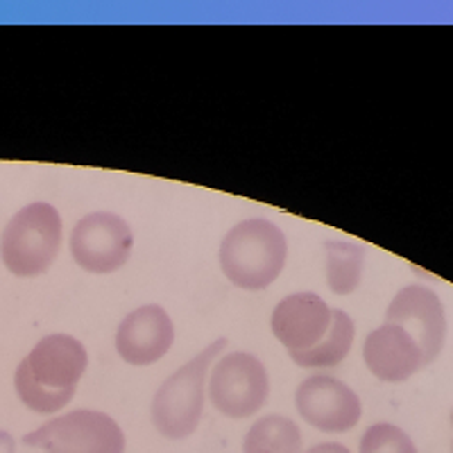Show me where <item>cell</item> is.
<instances>
[{
	"label": "cell",
	"mask_w": 453,
	"mask_h": 453,
	"mask_svg": "<svg viewBox=\"0 0 453 453\" xmlns=\"http://www.w3.org/2000/svg\"><path fill=\"white\" fill-rule=\"evenodd\" d=\"M87 365V349L78 338L66 334L46 335L16 367V395L30 411L42 415L59 412L75 396Z\"/></svg>",
	"instance_id": "1"
},
{
	"label": "cell",
	"mask_w": 453,
	"mask_h": 453,
	"mask_svg": "<svg viewBox=\"0 0 453 453\" xmlns=\"http://www.w3.org/2000/svg\"><path fill=\"white\" fill-rule=\"evenodd\" d=\"M288 258L286 234L265 218H250L226 232L220 245V268L242 290H263L279 279Z\"/></svg>",
	"instance_id": "2"
},
{
	"label": "cell",
	"mask_w": 453,
	"mask_h": 453,
	"mask_svg": "<svg viewBox=\"0 0 453 453\" xmlns=\"http://www.w3.org/2000/svg\"><path fill=\"white\" fill-rule=\"evenodd\" d=\"M226 338L213 340L196 358L170 374L152 399V424L168 440H186L193 435L204 411V386L209 367L225 349Z\"/></svg>",
	"instance_id": "3"
},
{
	"label": "cell",
	"mask_w": 453,
	"mask_h": 453,
	"mask_svg": "<svg viewBox=\"0 0 453 453\" xmlns=\"http://www.w3.org/2000/svg\"><path fill=\"white\" fill-rule=\"evenodd\" d=\"M62 248V216L48 202H32L14 213L0 236V258L14 277L48 273Z\"/></svg>",
	"instance_id": "4"
},
{
	"label": "cell",
	"mask_w": 453,
	"mask_h": 453,
	"mask_svg": "<svg viewBox=\"0 0 453 453\" xmlns=\"http://www.w3.org/2000/svg\"><path fill=\"white\" fill-rule=\"evenodd\" d=\"M23 444L46 453H125V433L107 412L80 408L27 433Z\"/></svg>",
	"instance_id": "5"
},
{
	"label": "cell",
	"mask_w": 453,
	"mask_h": 453,
	"mask_svg": "<svg viewBox=\"0 0 453 453\" xmlns=\"http://www.w3.org/2000/svg\"><path fill=\"white\" fill-rule=\"evenodd\" d=\"M270 395L268 370L254 354L234 351L216 361L209 381V396L218 411L229 419L257 415Z\"/></svg>",
	"instance_id": "6"
},
{
	"label": "cell",
	"mask_w": 453,
	"mask_h": 453,
	"mask_svg": "<svg viewBox=\"0 0 453 453\" xmlns=\"http://www.w3.org/2000/svg\"><path fill=\"white\" fill-rule=\"evenodd\" d=\"M134 234L125 218L96 211L80 218L71 232V254L84 273L111 274L127 263Z\"/></svg>",
	"instance_id": "7"
},
{
	"label": "cell",
	"mask_w": 453,
	"mask_h": 453,
	"mask_svg": "<svg viewBox=\"0 0 453 453\" xmlns=\"http://www.w3.org/2000/svg\"><path fill=\"white\" fill-rule=\"evenodd\" d=\"M388 325L402 326L422 349L424 367L440 356L447 338V313L435 290L412 283L395 295L386 311Z\"/></svg>",
	"instance_id": "8"
},
{
	"label": "cell",
	"mask_w": 453,
	"mask_h": 453,
	"mask_svg": "<svg viewBox=\"0 0 453 453\" xmlns=\"http://www.w3.org/2000/svg\"><path fill=\"white\" fill-rule=\"evenodd\" d=\"M295 408L306 424L325 433L351 431L363 415L358 395L347 383L326 374H313L299 383Z\"/></svg>",
	"instance_id": "9"
},
{
	"label": "cell",
	"mask_w": 453,
	"mask_h": 453,
	"mask_svg": "<svg viewBox=\"0 0 453 453\" xmlns=\"http://www.w3.org/2000/svg\"><path fill=\"white\" fill-rule=\"evenodd\" d=\"M175 326L165 309L141 306L127 313L116 331V351L127 365L145 367L161 361L173 347Z\"/></svg>",
	"instance_id": "10"
},
{
	"label": "cell",
	"mask_w": 453,
	"mask_h": 453,
	"mask_svg": "<svg viewBox=\"0 0 453 453\" xmlns=\"http://www.w3.org/2000/svg\"><path fill=\"white\" fill-rule=\"evenodd\" d=\"M334 309L315 293H293L283 297L274 309L270 326L274 338L288 354L306 351L325 338L331 326Z\"/></svg>",
	"instance_id": "11"
},
{
	"label": "cell",
	"mask_w": 453,
	"mask_h": 453,
	"mask_svg": "<svg viewBox=\"0 0 453 453\" xmlns=\"http://www.w3.org/2000/svg\"><path fill=\"white\" fill-rule=\"evenodd\" d=\"M367 370L383 383H403L424 367L418 342L396 325H381L370 331L363 345Z\"/></svg>",
	"instance_id": "12"
},
{
	"label": "cell",
	"mask_w": 453,
	"mask_h": 453,
	"mask_svg": "<svg viewBox=\"0 0 453 453\" xmlns=\"http://www.w3.org/2000/svg\"><path fill=\"white\" fill-rule=\"evenodd\" d=\"M356 326L354 319L345 313V311L334 309V318H331V326L326 335L319 340L318 345L311 347L306 351H293L295 365L306 367V370H322V367H335L345 361L347 354L354 345Z\"/></svg>",
	"instance_id": "13"
},
{
	"label": "cell",
	"mask_w": 453,
	"mask_h": 453,
	"mask_svg": "<svg viewBox=\"0 0 453 453\" xmlns=\"http://www.w3.org/2000/svg\"><path fill=\"white\" fill-rule=\"evenodd\" d=\"M242 453H302V431L290 418L268 415L252 424Z\"/></svg>",
	"instance_id": "14"
},
{
	"label": "cell",
	"mask_w": 453,
	"mask_h": 453,
	"mask_svg": "<svg viewBox=\"0 0 453 453\" xmlns=\"http://www.w3.org/2000/svg\"><path fill=\"white\" fill-rule=\"evenodd\" d=\"M326 283L331 293L351 295L363 279L365 248L347 241H326Z\"/></svg>",
	"instance_id": "15"
},
{
	"label": "cell",
	"mask_w": 453,
	"mask_h": 453,
	"mask_svg": "<svg viewBox=\"0 0 453 453\" xmlns=\"http://www.w3.org/2000/svg\"><path fill=\"white\" fill-rule=\"evenodd\" d=\"M361 453H418V447L395 424H374L363 435Z\"/></svg>",
	"instance_id": "16"
},
{
	"label": "cell",
	"mask_w": 453,
	"mask_h": 453,
	"mask_svg": "<svg viewBox=\"0 0 453 453\" xmlns=\"http://www.w3.org/2000/svg\"><path fill=\"white\" fill-rule=\"evenodd\" d=\"M306 453H351L345 444L338 442H325V444H315L313 449H309Z\"/></svg>",
	"instance_id": "17"
},
{
	"label": "cell",
	"mask_w": 453,
	"mask_h": 453,
	"mask_svg": "<svg viewBox=\"0 0 453 453\" xmlns=\"http://www.w3.org/2000/svg\"><path fill=\"white\" fill-rule=\"evenodd\" d=\"M0 453H14V440L5 431H0Z\"/></svg>",
	"instance_id": "18"
},
{
	"label": "cell",
	"mask_w": 453,
	"mask_h": 453,
	"mask_svg": "<svg viewBox=\"0 0 453 453\" xmlns=\"http://www.w3.org/2000/svg\"><path fill=\"white\" fill-rule=\"evenodd\" d=\"M451 422H453V415H451Z\"/></svg>",
	"instance_id": "19"
}]
</instances>
